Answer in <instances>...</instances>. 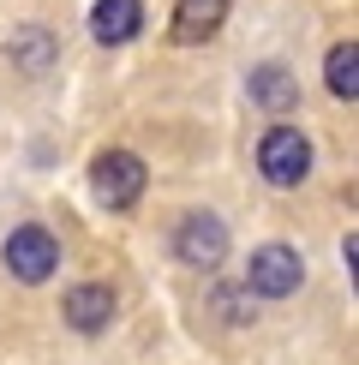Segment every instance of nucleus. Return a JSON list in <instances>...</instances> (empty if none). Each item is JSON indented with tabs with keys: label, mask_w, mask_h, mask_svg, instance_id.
<instances>
[{
	"label": "nucleus",
	"mask_w": 359,
	"mask_h": 365,
	"mask_svg": "<svg viewBox=\"0 0 359 365\" xmlns=\"http://www.w3.org/2000/svg\"><path fill=\"white\" fill-rule=\"evenodd\" d=\"M258 168L269 186H299L311 174V138L299 126H269L258 138Z\"/></svg>",
	"instance_id": "f257e3e1"
},
{
	"label": "nucleus",
	"mask_w": 359,
	"mask_h": 365,
	"mask_svg": "<svg viewBox=\"0 0 359 365\" xmlns=\"http://www.w3.org/2000/svg\"><path fill=\"white\" fill-rule=\"evenodd\" d=\"M0 257H6V269L19 282L36 287V282H48L54 269H60V240L48 234V227L24 222V227H12V234H6V252H0Z\"/></svg>",
	"instance_id": "f03ea898"
},
{
	"label": "nucleus",
	"mask_w": 359,
	"mask_h": 365,
	"mask_svg": "<svg viewBox=\"0 0 359 365\" xmlns=\"http://www.w3.org/2000/svg\"><path fill=\"white\" fill-rule=\"evenodd\" d=\"M144 162L132 156V150H108V156H96V168H90V186H96V204L108 210H132L144 197Z\"/></svg>",
	"instance_id": "7ed1b4c3"
},
{
	"label": "nucleus",
	"mask_w": 359,
	"mask_h": 365,
	"mask_svg": "<svg viewBox=\"0 0 359 365\" xmlns=\"http://www.w3.org/2000/svg\"><path fill=\"white\" fill-rule=\"evenodd\" d=\"M299 282H306V264H299L293 246H258V252H251V264H246V294H258V299H288Z\"/></svg>",
	"instance_id": "20e7f679"
},
{
	"label": "nucleus",
	"mask_w": 359,
	"mask_h": 365,
	"mask_svg": "<svg viewBox=\"0 0 359 365\" xmlns=\"http://www.w3.org/2000/svg\"><path fill=\"white\" fill-rule=\"evenodd\" d=\"M174 252H180L186 269H216L222 257H228V227H222V216L192 210V216L180 222V234H174Z\"/></svg>",
	"instance_id": "39448f33"
},
{
	"label": "nucleus",
	"mask_w": 359,
	"mask_h": 365,
	"mask_svg": "<svg viewBox=\"0 0 359 365\" xmlns=\"http://www.w3.org/2000/svg\"><path fill=\"white\" fill-rule=\"evenodd\" d=\"M138 30H144V6L138 0H96V6H90V36L108 42V48L132 42Z\"/></svg>",
	"instance_id": "423d86ee"
},
{
	"label": "nucleus",
	"mask_w": 359,
	"mask_h": 365,
	"mask_svg": "<svg viewBox=\"0 0 359 365\" xmlns=\"http://www.w3.org/2000/svg\"><path fill=\"white\" fill-rule=\"evenodd\" d=\"M108 317H114V287L84 282V287H72V294H66V324L78 329V336H96V329H108Z\"/></svg>",
	"instance_id": "0eeeda50"
},
{
	"label": "nucleus",
	"mask_w": 359,
	"mask_h": 365,
	"mask_svg": "<svg viewBox=\"0 0 359 365\" xmlns=\"http://www.w3.org/2000/svg\"><path fill=\"white\" fill-rule=\"evenodd\" d=\"M228 6L234 0H180L174 6V42H209L222 30V19H228Z\"/></svg>",
	"instance_id": "6e6552de"
},
{
	"label": "nucleus",
	"mask_w": 359,
	"mask_h": 365,
	"mask_svg": "<svg viewBox=\"0 0 359 365\" xmlns=\"http://www.w3.org/2000/svg\"><path fill=\"white\" fill-rule=\"evenodd\" d=\"M251 102L269 108V114H288L293 102H299L293 72H288V66H258V72H251Z\"/></svg>",
	"instance_id": "1a4fd4ad"
},
{
	"label": "nucleus",
	"mask_w": 359,
	"mask_h": 365,
	"mask_svg": "<svg viewBox=\"0 0 359 365\" xmlns=\"http://www.w3.org/2000/svg\"><path fill=\"white\" fill-rule=\"evenodd\" d=\"M323 84H329V96H341V102L359 96V48H353V36L329 48V60H323Z\"/></svg>",
	"instance_id": "9d476101"
},
{
	"label": "nucleus",
	"mask_w": 359,
	"mask_h": 365,
	"mask_svg": "<svg viewBox=\"0 0 359 365\" xmlns=\"http://www.w3.org/2000/svg\"><path fill=\"white\" fill-rule=\"evenodd\" d=\"M54 48H60V42L48 36V30H42V24H30V30H19V36H12V66H24V72H48L54 66Z\"/></svg>",
	"instance_id": "9b49d317"
}]
</instances>
